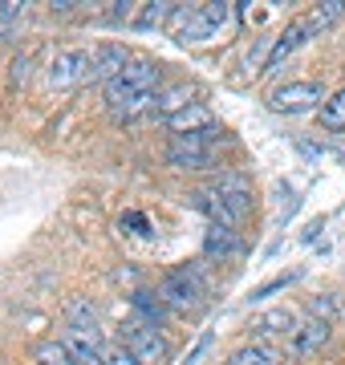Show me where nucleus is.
Listing matches in <instances>:
<instances>
[{
    "label": "nucleus",
    "instance_id": "1",
    "mask_svg": "<svg viewBox=\"0 0 345 365\" xmlns=\"http://www.w3.org/2000/svg\"><path fill=\"white\" fill-rule=\"evenodd\" d=\"M159 86H163V66L159 61H155V57H130V66L122 69L102 93H106L110 114H118L122 106H130L134 98H143V93H159Z\"/></svg>",
    "mask_w": 345,
    "mask_h": 365
},
{
    "label": "nucleus",
    "instance_id": "2",
    "mask_svg": "<svg viewBox=\"0 0 345 365\" xmlns=\"http://www.w3.org/2000/svg\"><path fill=\"white\" fill-rule=\"evenodd\" d=\"M232 21V4H187V9H175L171 13V29L175 41L183 45H200V41L220 37V29Z\"/></svg>",
    "mask_w": 345,
    "mask_h": 365
},
{
    "label": "nucleus",
    "instance_id": "3",
    "mask_svg": "<svg viewBox=\"0 0 345 365\" xmlns=\"http://www.w3.org/2000/svg\"><path fill=\"white\" fill-rule=\"evenodd\" d=\"M325 86L321 81H284L268 93V106L277 114H305V110H321L325 106Z\"/></svg>",
    "mask_w": 345,
    "mask_h": 365
},
{
    "label": "nucleus",
    "instance_id": "4",
    "mask_svg": "<svg viewBox=\"0 0 345 365\" xmlns=\"http://www.w3.org/2000/svg\"><path fill=\"white\" fill-rule=\"evenodd\" d=\"M159 297L167 309H183V313H191V309H200L203 304V280L195 268H175V272L163 276L159 284Z\"/></svg>",
    "mask_w": 345,
    "mask_h": 365
},
{
    "label": "nucleus",
    "instance_id": "5",
    "mask_svg": "<svg viewBox=\"0 0 345 365\" xmlns=\"http://www.w3.org/2000/svg\"><path fill=\"white\" fill-rule=\"evenodd\" d=\"M122 345L134 353L138 365H167L171 361V345H167V337L159 333V325H150V321L126 329V333H122Z\"/></svg>",
    "mask_w": 345,
    "mask_h": 365
},
{
    "label": "nucleus",
    "instance_id": "6",
    "mask_svg": "<svg viewBox=\"0 0 345 365\" xmlns=\"http://www.w3.org/2000/svg\"><path fill=\"white\" fill-rule=\"evenodd\" d=\"M220 143V130H203L191 138H175L167 146V163L179 170H207L212 167V146Z\"/></svg>",
    "mask_w": 345,
    "mask_h": 365
},
{
    "label": "nucleus",
    "instance_id": "7",
    "mask_svg": "<svg viewBox=\"0 0 345 365\" xmlns=\"http://www.w3.org/2000/svg\"><path fill=\"white\" fill-rule=\"evenodd\" d=\"M130 66V49L118 45V41H102L90 49V69H86V81L90 86H110L122 69Z\"/></svg>",
    "mask_w": 345,
    "mask_h": 365
},
{
    "label": "nucleus",
    "instance_id": "8",
    "mask_svg": "<svg viewBox=\"0 0 345 365\" xmlns=\"http://www.w3.org/2000/svg\"><path fill=\"white\" fill-rule=\"evenodd\" d=\"M86 69H90V49H61L49 61V73L45 81L53 90H69V86H81L86 81Z\"/></svg>",
    "mask_w": 345,
    "mask_h": 365
},
{
    "label": "nucleus",
    "instance_id": "9",
    "mask_svg": "<svg viewBox=\"0 0 345 365\" xmlns=\"http://www.w3.org/2000/svg\"><path fill=\"white\" fill-rule=\"evenodd\" d=\"M66 329L81 333V337H90L102 345V325H98V309H93L90 297H69L66 300Z\"/></svg>",
    "mask_w": 345,
    "mask_h": 365
},
{
    "label": "nucleus",
    "instance_id": "10",
    "mask_svg": "<svg viewBox=\"0 0 345 365\" xmlns=\"http://www.w3.org/2000/svg\"><path fill=\"white\" fill-rule=\"evenodd\" d=\"M167 130H171L175 138H191V134L215 130V114L203 102H191L187 110H179L175 118H167Z\"/></svg>",
    "mask_w": 345,
    "mask_h": 365
},
{
    "label": "nucleus",
    "instance_id": "11",
    "mask_svg": "<svg viewBox=\"0 0 345 365\" xmlns=\"http://www.w3.org/2000/svg\"><path fill=\"white\" fill-rule=\"evenodd\" d=\"M305 41H309L305 21H301V16H297V21H289V25H284V33H280V37L272 41V49H268L264 73H277V69H280V61H284V57H292V53H297L301 45H305Z\"/></svg>",
    "mask_w": 345,
    "mask_h": 365
},
{
    "label": "nucleus",
    "instance_id": "12",
    "mask_svg": "<svg viewBox=\"0 0 345 365\" xmlns=\"http://www.w3.org/2000/svg\"><path fill=\"white\" fill-rule=\"evenodd\" d=\"M297 325H301V317L292 313V309H284V304H277V309H268V313L256 317L252 333L256 337H292Z\"/></svg>",
    "mask_w": 345,
    "mask_h": 365
},
{
    "label": "nucleus",
    "instance_id": "13",
    "mask_svg": "<svg viewBox=\"0 0 345 365\" xmlns=\"http://www.w3.org/2000/svg\"><path fill=\"white\" fill-rule=\"evenodd\" d=\"M325 341H329V321H321V317H305V321L297 325V333L289 337V345H292V353L309 357V353H317Z\"/></svg>",
    "mask_w": 345,
    "mask_h": 365
},
{
    "label": "nucleus",
    "instance_id": "14",
    "mask_svg": "<svg viewBox=\"0 0 345 365\" xmlns=\"http://www.w3.org/2000/svg\"><path fill=\"white\" fill-rule=\"evenodd\" d=\"M203 252L207 256H232V252H240V235H236V227H227V223H212L207 227V240H203Z\"/></svg>",
    "mask_w": 345,
    "mask_h": 365
},
{
    "label": "nucleus",
    "instance_id": "15",
    "mask_svg": "<svg viewBox=\"0 0 345 365\" xmlns=\"http://www.w3.org/2000/svg\"><path fill=\"white\" fill-rule=\"evenodd\" d=\"M341 13H345V0H325V4H317V9H309L301 21H305L309 37H317V33H325L333 21H341Z\"/></svg>",
    "mask_w": 345,
    "mask_h": 365
},
{
    "label": "nucleus",
    "instance_id": "16",
    "mask_svg": "<svg viewBox=\"0 0 345 365\" xmlns=\"http://www.w3.org/2000/svg\"><path fill=\"white\" fill-rule=\"evenodd\" d=\"M227 365H284V361H280V353L272 349V345L252 341V345H244V349L232 353V357H227Z\"/></svg>",
    "mask_w": 345,
    "mask_h": 365
},
{
    "label": "nucleus",
    "instance_id": "17",
    "mask_svg": "<svg viewBox=\"0 0 345 365\" xmlns=\"http://www.w3.org/2000/svg\"><path fill=\"white\" fill-rule=\"evenodd\" d=\"M191 93H195V86H171V90H163L159 93V102H155V114H163V118H175L179 110H187L191 106Z\"/></svg>",
    "mask_w": 345,
    "mask_h": 365
},
{
    "label": "nucleus",
    "instance_id": "18",
    "mask_svg": "<svg viewBox=\"0 0 345 365\" xmlns=\"http://www.w3.org/2000/svg\"><path fill=\"white\" fill-rule=\"evenodd\" d=\"M317 118H321L325 130H345V86L325 98V106L317 110Z\"/></svg>",
    "mask_w": 345,
    "mask_h": 365
},
{
    "label": "nucleus",
    "instance_id": "19",
    "mask_svg": "<svg viewBox=\"0 0 345 365\" xmlns=\"http://www.w3.org/2000/svg\"><path fill=\"white\" fill-rule=\"evenodd\" d=\"M171 13H175V4H143V9L134 13V21H130V25H134V29L163 25V21H171Z\"/></svg>",
    "mask_w": 345,
    "mask_h": 365
},
{
    "label": "nucleus",
    "instance_id": "20",
    "mask_svg": "<svg viewBox=\"0 0 345 365\" xmlns=\"http://www.w3.org/2000/svg\"><path fill=\"white\" fill-rule=\"evenodd\" d=\"M98 361L102 365H138L134 361V353L122 345V341H102L98 345Z\"/></svg>",
    "mask_w": 345,
    "mask_h": 365
},
{
    "label": "nucleus",
    "instance_id": "21",
    "mask_svg": "<svg viewBox=\"0 0 345 365\" xmlns=\"http://www.w3.org/2000/svg\"><path fill=\"white\" fill-rule=\"evenodd\" d=\"M134 304H138L146 317H150V325H159L163 317H167V304H163V297L150 300V292H134Z\"/></svg>",
    "mask_w": 345,
    "mask_h": 365
},
{
    "label": "nucleus",
    "instance_id": "22",
    "mask_svg": "<svg viewBox=\"0 0 345 365\" xmlns=\"http://www.w3.org/2000/svg\"><path fill=\"white\" fill-rule=\"evenodd\" d=\"M337 309H341V304H337V297H333V292H325L321 300H313V317H321V321H329Z\"/></svg>",
    "mask_w": 345,
    "mask_h": 365
},
{
    "label": "nucleus",
    "instance_id": "23",
    "mask_svg": "<svg viewBox=\"0 0 345 365\" xmlns=\"http://www.w3.org/2000/svg\"><path fill=\"white\" fill-rule=\"evenodd\" d=\"M29 73H33V53H21V57L13 61V86L29 81Z\"/></svg>",
    "mask_w": 345,
    "mask_h": 365
},
{
    "label": "nucleus",
    "instance_id": "24",
    "mask_svg": "<svg viewBox=\"0 0 345 365\" xmlns=\"http://www.w3.org/2000/svg\"><path fill=\"white\" fill-rule=\"evenodd\" d=\"M297 280V272H284V276H277V280H268V284H260L252 292V300H260V297H268V292H277V288H284V284H292Z\"/></svg>",
    "mask_w": 345,
    "mask_h": 365
},
{
    "label": "nucleus",
    "instance_id": "25",
    "mask_svg": "<svg viewBox=\"0 0 345 365\" xmlns=\"http://www.w3.org/2000/svg\"><path fill=\"white\" fill-rule=\"evenodd\" d=\"M25 13L16 0H0V25H9V21H16V16Z\"/></svg>",
    "mask_w": 345,
    "mask_h": 365
}]
</instances>
